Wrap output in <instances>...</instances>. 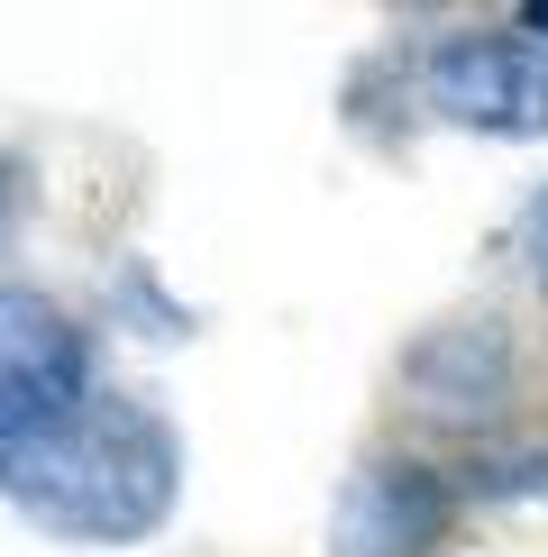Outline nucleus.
<instances>
[{
    "label": "nucleus",
    "instance_id": "6e6552de",
    "mask_svg": "<svg viewBox=\"0 0 548 557\" xmlns=\"http://www.w3.org/2000/svg\"><path fill=\"white\" fill-rule=\"evenodd\" d=\"M10 201H18V165H0V228H10Z\"/></svg>",
    "mask_w": 548,
    "mask_h": 557
},
{
    "label": "nucleus",
    "instance_id": "39448f33",
    "mask_svg": "<svg viewBox=\"0 0 548 557\" xmlns=\"http://www.w3.org/2000/svg\"><path fill=\"white\" fill-rule=\"evenodd\" d=\"M402 384H411V403H421L429 421H448V430L494 421V411L512 403V338H502L494 320H439V330L411 338Z\"/></svg>",
    "mask_w": 548,
    "mask_h": 557
},
{
    "label": "nucleus",
    "instance_id": "f03ea898",
    "mask_svg": "<svg viewBox=\"0 0 548 557\" xmlns=\"http://www.w3.org/2000/svg\"><path fill=\"white\" fill-rule=\"evenodd\" d=\"M91 338L28 284H0V467L91 403Z\"/></svg>",
    "mask_w": 548,
    "mask_h": 557
},
{
    "label": "nucleus",
    "instance_id": "20e7f679",
    "mask_svg": "<svg viewBox=\"0 0 548 557\" xmlns=\"http://www.w3.org/2000/svg\"><path fill=\"white\" fill-rule=\"evenodd\" d=\"M429 110L485 137H539L548 128V46L531 37H448L429 55Z\"/></svg>",
    "mask_w": 548,
    "mask_h": 557
},
{
    "label": "nucleus",
    "instance_id": "1a4fd4ad",
    "mask_svg": "<svg viewBox=\"0 0 548 557\" xmlns=\"http://www.w3.org/2000/svg\"><path fill=\"white\" fill-rule=\"evenodd\" d=\"M531 28H539V46H548V10H531Z\"/></svg>",
    "mask_w": 548,
    "mask_h": 557
},
{
    "label": "nucleus",
    "instance_id": "423d86ee",
    "mask_svg": "<svg viewBox=\"0 0 548 557\" xmlns=\"http://www.w3.org/2000/svg\"><path fill=\"white\" fill-rule=\"evenodd\" d=\"M475 494H548V457H494V467L466 475Z\"/></svg>",
    "mask_w": 548,
    "mask_h": 557
},
{
    "label": "nucleus",
    "instance_id": "f257e3e1",
    "mask_svg": "<svg viewBox=\"0 0 548 557\" xmlns=\"http://www.w3.org/2000/svg\"><path fill=\"white\" fill-rule=\"evenodd\" d=\"M0 494L18 503L37 530L83 548H128L147 530H165L183 494V438L155 403L137 393H91L74 421H55L46 438L0 467Z\"/></svg>",
    "mask_w": 548,
    "mask_h": 557
},
{
    "label": "nucleus",
    "instance_id": "7ed1b4c3",
    "mask_svg": "<svg viewBox=\"0 0 548 557\" xmlns=\"http://www.w3.org/2000/svg\"><path fill=\"white\" fill-rule=\"evenodd\" d=\"M457 512V484L421 457H365V467L338 484L329 512V557H439Z\"/></svg>",
    "mask_w": 548,
    "mask_h": 557
},
{
    "label": "nucleus",
    "instance_id": "0eeeda50",
    "mask_svg": "<svg viewBox=\"0 0 548 557\" xmlns=\"http://www.w3.org/2000/svg\"><path fill=\"white\" fill-rule=\"evenodd\" d=\"M521 247H531V265H539V284H548V193L531 201V220H521Z\"/></svg>",
    "mask_w": 548,
    "mask_h": 557
}]
</instances>
